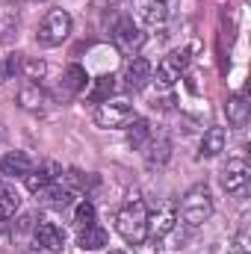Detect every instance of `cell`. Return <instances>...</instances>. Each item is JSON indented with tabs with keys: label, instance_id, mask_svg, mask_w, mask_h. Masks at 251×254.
I'll return each mask as SVG.
<instances>
[{
	"label": "cell",
	"instance_id": "obj_1",
	"mask_svg": "<svg viewBox=\"0 0 251 254\" xmlns=\"http://www.w3.org/2000/svg\"><path fill=\"white\" fill-rule=\"evenodd\" d=\"M116 228H119V234L125 237L127 243H133V246L145 243V237H148V210H145V204L139 198H133L130 204H125L119 210Z\"/></svg>",
	"mask_w": 251,
	"mask_h": 254
},
{
	"label": "cell",
	"instance_id": "obj_2",
	"mask_svg": "<svg viewBox=\"0 0 251 254\" xmlns=\"http://www.w3.org/2000/svg\"><path fill=\"white\" fill-rule=\"evenodd\" d=\"M181 216H184V222L192 225V228L204 225V222L213 216V198H210V190H207L204 184L192 187V190L184 195V201H181Z\"/></svg>",
	"mask_w": 251,
	"mask_h": 254
},
{
	"label": "cell",
	"instance_id": "obj_3",
	"mask_svg": "<svg viewBox=\"0 0 251 254\" xmlns=\"http://www.w3.org/2000/svg\"><path fill=\"white\" fill-rule=\"evenodd\" d=\"M68 33H71V15L65 9H51L39 27V42L54 48V45H63Z\"/></svg>",
	"mask_w": 251,
	"mask_h": 254
},
{
	"label": "cell",
	"instance_id": "obj_4",
	"mask_svg": "<svg viewBox=\"0 0 251 254\" xmlns=\"http://www.w3.org/2000/svg\"><path fill=\"white\" fill-rule=\"evenodd\" d=\"M133 107L125 104V101H104L98 104L95 110V125L104 127V130H119V127H127L133 122Z\"/></svg>",
	"mask_w": 251,
	"mask_h": 254
},
{
	"label": "cell",
	"instance_id": "obj_5",
	"mask_svg": "<svg viewBox=\"0 0 251 254\" xmlns=\"http://www.w3.org/2000/svg\"><path fill=\"white\" fill-rule=\"evenodd\" d=\"M187 68H189V51L178 48V51L166 54L163 63L157 65V83H160V86H175Z\"/></svg>",
	"mask_w": 251,
	"mask_h": 254
},
{
	"label": "cell",
	"instance_id": "obj_6",
	"mask_svg": "<svg viewBox=\"0 0 251 254\" xmlns=\"http://www.w3.org/2000/svg\"><path fill=\"white\" fill-rule=\"evenodd\" d=\"M251 181V169L246 160H228V166L222 169V187L228 192H243Z\"/></svg>",
	"mask_w": 251,
	"mask_h": 254
},
{
	"label": "cell",
	"instance_id": "obj_7",
	"mask_svg": "<svg viewBox=\"0 0 251 254\" xmlns=\"http://www.w3.org/2000/svg\"><path fill=\"white\" fill-rule=\"evenodd\" d=\"M60 175H63V166H60V163H54V160H48L42 169L27 172V175H24V181H27V190H30V192H39V190H45L48 184H54Z\"/></svg>",
	"mask_w": 251,
	"mask_h": 254
},
{
	"label": "cell",
	"instance_id": "obj_8",
	"mask_svg": "<svg viewBox=\"0 0 251 254\" xmlns=\"http://www.w3.org/2000/svg\"><path fill=\"white\" fill-rule=\"evenodd\" d=\"M36 243L42 249H48V252H63L65 249V231L60 225H54V222H42L36 228Z\"/></svg>",
	"mask_w": 251,
	"mask_h": 254
},
{
	"label": "cell",
	"instance_id": "obj_9",
	"mask_svg": "<svg viewBox=\"0 0 251 254\" xmlns=\"http://www.w3.org/2000/svg\"><path fill=\"white\" fill-rule=\"evenodd\" d=\"M136 15L148 27H157L169 18V6H166V0H136Z\"/></svg>",
	"mask_w": 251,
	"mask_h": 254
},
{
	"label": "cell",
	"instance_id": "obj_10",
	"mask_svg": "<svg viewBox=\"0 0 251 254\" xmlns=\"http://www.w3.org/2000/svg\"><path fill=\"white\" fill-rule=\"evenodd\" d=\"M175 222H178V213H175V207L166 204L160 213L148 216V234H151L154 240H160V237H166V234L175 228Z\"/></svg>",
	"mask_w": 251,
	"mask_h": 254
},
{
	"label": "cell",
	"instance_id": "obj_11",
	"mask_svg": "<svg viewBox=\"0 0 251 254\" xmlns=\"http://www.w3.org/2000/svg\"><path fill=\"white\" fill-rule=\"evenodd\" d=\"M0 172L9 175V178H24L27 172H33V160L24 151H12L0 160Z\"/></svg>",
	"mask_w": 251,
	"mask_h": 254
},
{
	"label": "cell",
	"instance_id": "obj_12",
	"mask_svg": "<svg viewBox=\"0 0 251 254\" xmlns=\"http://www.w3.org/2000/svg\"><path fill=\"white\" fill-rule=\"evenodd\" d=\"M125 80H127V89H130V92L145 89V83L151 80V63H148V60H142V57H136L133 63L127 65Z\"/></svg>",
	"mask_w": 251,
	"mask_h": 254
},
{
	"label": "cell",
	"instance_id": "obj_13",
	"mask_svg": "<svg viewBox=\"0 0 251 254\" xmlns=\"http://www.w3.org/2000/svg\"><path fill=\"white\" fill-rule=\"evenodd\" d=\"M225 116H228V122L234 127H246V122H249V116H251L249 101L243 95H231L228 104H225Z\"/></svg>",
	"mask_w": 251,
	"mask_h": 254
},
{
	"label": "cell",
	"instance_id": "obj_14",
	"mask_svg": "<svg viewBox=\"0 0 251 254\" xmlns=\"http://www.w3.org/2000/svg\"><path fill=\"white\" fill-rule=\"evenodd\" d=\"M113 36H116V42H119L122 48H130V51L139 48V45L145 42V36L136 30V24H133L130 18H122V21L116 24V33H113Z\"/></svg>",
	"mask_w": 251,
	"mask_h": 254
},
{
	"label": "cell",
	"instance_id": "obj_15",
	"mask_svg": "<svg viewBox=\"0 0 251 254\" xmlns=\"http://www.w3.org/2000/svg\"><path fill=\"white\" fill-rule=\"evenodd\" d=\"M86 80H89V74H86V68H83V65H68V68H65V74H63L65 98H71V95L83 92V89H86Z\"/></svg>",
	"mask_w": 251,
	"mask_h": 254
},
{
	"label": "cell",
	"instance_id": "obj_16",
	"mask_svg": "<svg viewBox=\"0 0 251 254\" xmlns=\"http://www.w3.org/2000/svg\"><path fill=\"white\" fill-rule=\"evenodd\" d=\"M225 127H210L207 133H204V139H201V151H198V157H216V154H222L225 151Z\"/></svg>",
	"mask_w": 251,
	"mask_h": 254
},
{
	"label": "cell",
	"instance_id": "obj_17",
	"mask_svg": "<svg viewBox=\"0 0 251 254\" xmlns=\"http://www.w3.org/2000/svg\"><path fill=\"white\" fill-rule=\"evenodd\" d=\"M77 243H80L83 252H98V249L107 246V231L98 228V225H89V228L80 231V240H77Z\"/></svg>",
	"mask_w": 251,
	"mask_h": 254
},
{
	"label": "cell",
	"instance_id": "obj_18",
	"mask_svg": "<svg viewBox=\"0 0 251 254\" xmlns=\"http://www.w3.org/2000/svg\"><path fill=\"white\" fill-rule=\"evenodd\" d=\"M39 195V201L45 204V207H57V210H63V207H68L71 204V192L63 190V187H45V190H39L36 192Z\"/></svg>",
	"mask_w": 251,
	"mask_h": 254
},
{
	"label": "cell",
	"instance_id": "obj_19",
	"mask_svg": "<svg viewBox=\"0 0 251 254\" xmlns=\"http://www.w3.org/2000/svg\"><path fill=\"white\" fill-rule=\"evenodd\" d=\"M18 104L24 110H39L45 104V92L39 89V83H27L21 92H18Z\"/></svg>",
	"mask_w": 251,
	"mask_h": 254
},
{
	"label": "cell",
	"instance_id": "obj_20",
	"mask_svg": "<svg viewBox=\"0 0 251 254\" xmlns=\"http://www.w3.org/2000/svg\"><path fill=\"white\" fill-rule=\"evenodd\" d=\"M148 136H151V125L145 119H133L127 125V142H130V148H142L148 142Z\"/></svg>",
	"mask_w": 251,
	"mask_h": 254
},
{
	"label": "cell",
	"instance_id": "obj_21",
	"mask_svg": "<svg viewBox=\"0 0 251 254\" xmlns=\"http://www.w3.org/2000/svg\"><path fill=\"white\" fill-rule=\"evenodd\" d=\"M113 89H116L113 74H104V77H98V80H95V86L89 89V101H92V104H104V101H110Z\"/></svg>",
	"mask_w": 251,
	"mask_h": 254
},
{
	"label": "cell",
	"instance_id": "obj_22",
	"mask_svg": "<svg viewBox=\"0 0 251 254\" xmlns=\"http://www.w3.org/2000/svg\"><path fill=\"white\" fill-rule=\"evenodd\" d=\"M21 207V195L9 187H0V219H9L15 216V210Z\"/></svg>",
	"mask_w": 251,
	"mask_h": 254
},
{
	"label": "cell",
	"instance_id": "obj_23",
	"mask_svg": "<svg viewBox=\"0 0 251 254\" xmlns=\"http://www.w3.org/2000/svg\"><path fill=\"white\" fill-rule=\"evenodd\" d=\"M74 225L83 231V228H89V225H95V204L92 201H80L77 204V210H74Z\"/></svg>",
	"mask_w": 251,
	"mask_h": 254
},
{
	"label": "cell",
	"instance_id": "obj_24",
	"mask_svg": "<svg viewBox=\"0 0 251 254\" xmlns=\"http://www.w3.org/2000/svg\"><path fill=\"white\" fill-rule=\"evenodd\" d=\"M45 74H48V65H45V60H36V57L24 60V77H27V80H42Z\"/></svg>",
	"mask_w": 251,
	"mask_h": 254
},
{
	"label": "cell",
	"instance_id": "obj_25",
	"mask_svg": "<svg viewBox=\"0 0 251 254\" xmlns=\"http://www.w3.org/2000/svg\"><path fill=\"white\" fill-rule=\"evenodd\" d=\"M18 65H21V57H18V54H12V57H6V60L0 63V83H6V80H12V74L18 71Z\"/></svg>",
	"mask_w": 251,
	"mask_h": 254
},
{
	"label": "cell",
	"instance_id": "obj_26",
	"mask_svg": "<svg viewBox=\"0 0 251 254\" xmlns=\"http://www.w3.org/2000/svg\"><path fill=\"white\" fill-rule=\"evenodd\" d=\"M101 3H104V0H95V6H101Z\"/></svg>",
	"mask_w": 251,
	"mask_h": 254
}]
</instances>
